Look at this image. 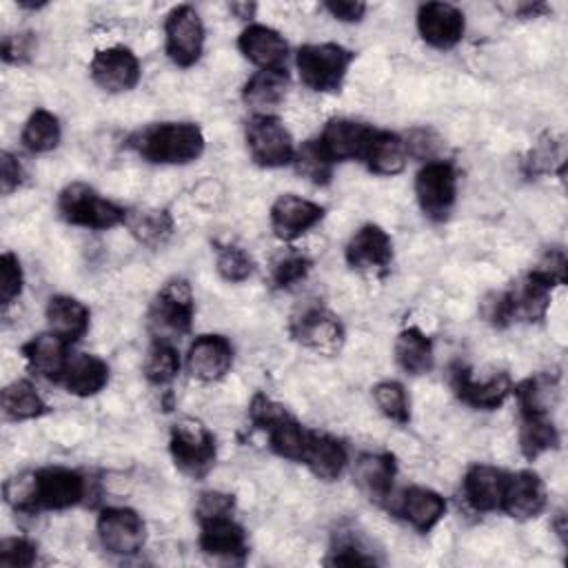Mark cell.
Segmentation results:
<instances>
[{
    "label": "cell",
    "mask_w": 568,
    "mask_h": 568,
    "mask_svg": "<svg viewBox=\"0 0 568 568\" xmlns=\"http://www.w3.org/2000/svg\"><path fill=\"white\" fill-rule=\"evenodd\" d=\"M180 368H182V359L175 344L171 339L155 337L142 364L146 382L153 386H166L178 377Z\"/></svg>",
    "instance_id": "8d00e7d4"
},
{
    "label": "cell",
    "mask_w": 568,
    "mask_h": 568,
    "mask_svg": "<svg viewBox=\"0 0 568 568\" xmlns=\"http://www.w3.org/2000/svg\"><path fill=\"white\" fill-rule=\"evenodd\" d=\"M373 399L386 419L399 426H406L410 422V402H408L406 388L399 382L395 379L377 382L373 386Z\"/></svg>",
    "instance_id": "f35d334b"
},
{
    "label": "cell",
    "mask_w": 568,
    "mask_h": 568,
    "mask_svg": "<svg viewBox=\"0 0 568 568\" xmlns=\"http://www.w3.org/2000/svg\"><path fill=\"white\" fill-rule=\"evenodd\" d=\"M58 384L75 397H93L109 384V364L93 353H71Z\"/></svg>",
    "instance_id": "4316f807"
},
{
    "label": "cell",
    "mask_w": 568,
    "mask_h": 568,
    "mask_svg": "<svg viewBox=\"0 0 568 568\" xmlns=\"http://www.w3.org/2000/svg\"><path fill=\"white\" fill-rule=\"evenodd\" d=\"M293 166L295 171L311 180L313 184H328L331 175H333V162L331 158L324 153V149L320 146L317 138L315 140H306L295 149V158H293Z\"/></svg>",
    "instance_id": "74e56055"
},
{
    "label": "cell",
    "mask_w": 568,
    "mask_h": 568,
    "mask_svg": "<svg viewBox=\"0 0 568 568\" xmlns=\"http://www.w3.org/2000/svg\"><path fill=\"white\" fill-rule=\"evenodd\" d=\"M126 146L151 164H191L204 153V133L195 122H155L133 135Z\"/></svg>",
    "instance_id": "7a4b0ae2"
},
{
    "label": "cell",
    "mask_w": 568,
    "mask_h": 568,
    "mask_svg": "<svg viewBox=\"0 0 568 568\" xmlns=\"http://www.w3.org/2000/svg\"><path fill=\"white\" fill-rule=\"evenodd\" d=\"M244 140L251 160L264 169L293 164L295 142L284 122L273 113H253L244 124Z\"/></svg>",
    "instance_id": "52a82bcc"
},
{
    "label": "cell",
    "mask_w": 568,
    "mask_h": 568,
    "mask_svg": "<svg viewBox=\"0 0 568 568\" xmlns=\"http://www.w3.org/2000/svg\"><path fill=\"white\" fill-rule=\"evenodd\" d=\"M20 353L27 362V368L33 375H38L42 379H49V382H55V384L60 382V377L64 373V366L69 362V355H71L69 344L51 331L33 335L29 342L22 344Z\"/></svg>",
    "instance_id": "cb8c5ba5"
},
{
    "label": "cell",
    "mask_w": 568,
    "mask_h": 568,
    "mask_svg": "<svg viewBox=\"0 0 568 568\" xmlns=\"http://www.w3.org/2000/svg\"><path fill=\"white\" fill-rule=\"evenodd\" d=\"M206 29L191 4L173 7L164 18V49L175 67H193L204 51Z\"/></svg>",
    "instance_id": "30bf717a"
},
{
    "label": "cell",
    "mask_w": 568,
    "mask_h": 568,
    "mask_svg": "<svg viewBox=\"0 0 568 568\" xmlns=\"http://www.w3.org/2000/svg\"><path fill=\"white\" fill-rule=\"evenodd\" d=\"M362 162L375 175H397L406 169L408 162L406 140L395 131L373 129Z\"/></svg>",
    "instance_id": "4dcf8cb0"
},
{
    "label": "cell",
    "mask_w": 568,
    "mask_h": 568,
    "mask_svg": "<svg viewBox=\"0 0 568 568\" xmlns=\"http://www.w3.org/2000/svg\"><path fill=\"white\" fill-rule=\"evenodd\" d=\"M44 317H47L49 331L55 333L58 337H62L69 346L80 342L87 335L89 322H91L89 306L84 302H80L78 297L62 295V293L49 297Z\"/></svg>",
    "instance_id": "83f0119b"
},
{
    "label": "cell",
    "mask_w": 568,
    "mask_h": 568,
    "mask_svg": "<svg viewBox=\"0 0 568 568\" xmlns=\"http://www.w3.org/2000/svg\"><path fill=\"white\" fill-rule=\"evenodd\" d=\"M229 9H231V13H235L237 18H242V20H251V18H255L257 4H255V2H231V4H229Z\"/></svg>",
    "instance_id": "681fc988"
},
{
    "label": "cell",
    "mask_w": 568,
    "mask_h": 568,
    "mask_svg": "<svg viewBox=\"0 0 568 568\" xmlns=\"http://www.w3.org/2000/svg\"><path fill=\"white\" fill-rule=\"evenodd\" d=\"M324 9L339 22H359L366 16V2H353V0H331L324 2Z\"/></svg>",
    "instance_id": "c3c4849f"
},
{
    "label": "cell",
    "mask_w": 568,
    "mask_h": 568,
    "mask_svg": "<svg viewBox=\"0 0 568 568\" xmlns=\"http://www.w3.org/2000/svg\"><path fill=\"white\" fill-rule=\"evenodd\" d=\"M215 268H217L222 280H226L231 284H240V282H246L253 275L255 262L244 248H240L235 244H226V246L217 248Z\"/></svg>",
    "instance_id": "b9f144b4"
},
{
    "label": "cell",
    "mask_w": 568,
    "mask_h": 568,
    "mask_svg": "<svg viewBox=\"0 0 568 568\" xmlns=\"http://www.w3.org/2000/svg\"><path fill=\"white\" fill-rule=\"evenodd\" d=\"M355 53L337 42L302 44L295 53L300 82L317 93H335L342 89Z\"/></svg>",
    "instance_id": "5b68a950"
},
{
    "label": "cell",
    "mask_w": 568,
    "mask_h": 568,
    "mask_svg": "<svg viewBox=\"0 0 568 568\" xmlns=\"http://www.w3.org/2000/svg\"><path fill=\"white\" fill-rule=\"evenodd\" d=\"M58 213L67 224L106 231L122 226L126 222V209L100 195L93 186L84 182H71L58 193Z\"/></svg>",
    "instance_id": "277c9868"
},
{
    "label": "cell",
    "mask_w": 568,
    "mask_h": 568,
    "mask_svg": "<svg viewBox=\"0 0 568 568\" xmlns=\"http://www.w3.org/2000/svg\"><path fill=\"white\" fill-rule=\"evenodd\" d=\"M466 31L464 11L450 2H424L417 9V33L422 40L439 51L453 49L462 42Z\"/></svg>",
    "instance_id": "9a60e30c"
},
{
    "label": "cell",
    "mask_w": 568,
    "mask_h": 568,
    "mask_svg": "<svg viewBox=\"0 0 568 568\" xmlns=\"http://www.w3.org/2000/svg\"><path fill=\"white\" fill-rule=\"evenodd\" d=\"M24 182V169L20 164V160L9 153V151H0V191L2 195H11L13 191H18Z\"/></svg>",
    "instance_id": "bcb514c9"
},
{
    "label": "cell",
    "mask_w": 568,
    "mask_h": 568,
    "mask_svg": "<svg viewBox=\"0 0 568 568\" xmlns=\"http://www.w3.org/2000/svg\"><path fill=\"white\" fill-rule=\"evenodd\" d=\"M235 510V497L231 493L222 490H204L195 504V519L197 524L233 515Z\"/></svg>",
    "instance_id": "f6af8a7d"
},
{
    "label": "cell",
    "mask_w": 568,
    "mask_h": 568,
    "mask_svg": "<svg viewBox=\"0 0 568 568\" xmlns=\"http://www.w3.org/2000/svg\"><path fill=\"white\" fill-rule=\"evenodd\" d=\"M393 510L410 528L426 535L430 532L446 515V499L428 486H408L397 497Z\"/></svg>",
    "instance_id": "603a6c76"
},
{
    "label": "cell",
    "mask_w": 568,
    "mask_h": 568,
    "mask_svg": "<svg viewBox=\"0 0 568 568\" xmlns=\"http://www.w3.org/2000/svg\"><path fill=\"white\" fill-rule=\"evenodd\" d=\"M124 226L144 246L158 248L173 233V217L166 209H138L126 213Z\"/></svg>",
    "instance_id": "e575fe53"
},
{
    "label": "cell",
    "mask_w": 568,
    "mask_h": 568,
    "mask_svg": "<svg viewBox=\"0 0 568 568\" xmlns=\"http://www.w3.org/2000/svg\"><path fill=\"white\" fill-rule=\"evenodd\" d=\"M395 362L408 375H426L435 366V348L419 326H406L395 337Z\"/></svg>",
    "instance_id": "1f68e13d"
},
{
    "label": "cell",
    "mask_w": 568,
    "mask_h": 568,
    "mask_svg": "<svg viewBox=\"0 0 568 568\" xmlns=\"http://www.w3.org/2000/svg\"><path fill=\"white\" fill-rule=\"evenodd\" d=\"M169 453L178 470L200 479L215 466V435L197 419H180L171 426Z\"/></svg>",
    "instance_id": "8992f818"
},
{
    "label": "cell",
    "mask_w": 568,
    "mask_h": 568,
    "mask_svg": "<svg viewBox=\"0 0 568 568\" xmlns=\"http://www.w3.org/2000/svg\"><path fill=\"white\" fill-rule=\"evenodd\" d=\"M38 564V546L27 537H4L0 541V566L31 568Z\"/></svg>",
    "instance_id": "ee69618b"
},
{
    "label": "cell",
    "mask_w": 568,
    "mask_h": 568,
    "mask_svg": "<svg viewBox=\"0 0 568 568\" xmlns=\"http://www.w3.org/2000/svg\"><path fill=\"white\" fill-rule=\"evenodd\" d=\"M506 470L490 464H473L462 481V493L466 504L475 513L499 510L501 493L506 484Z\"/></svg>",
    "instance_id": "484cf974"
},
{
    "label": "cell",
    "mask_w": 568,
    "mask_h": 568,
    "mask_svg": "<svg viewBox=\"0 0 568 568\" xmlns=\"http://www.w3.org/2000/svg\"><path fill=\"white\" fill-rule=\"evenodd\" d=\"M195 317V297L186 280H169L149 306V324L158 337L171 339L186 335Z\"/></svg>",
    "instance_id": "ba28073f"
},
{
    "label": "cell",
    "mask_w": 568,
    "mask_h": 568,
    "mask_svg": "<svg viewBox=\"0 0 568 568\" xmlns=\"http://www.w3.org/2000/svg\"><path fill=\"white\" fill-rule=\"evenodd\" d=\"M91 80L106 93H124L138 87L140 82V60L138 55L122 44H113L93 53L89 64Z\"/></svg>",
    "instance_id": "5bb4252c"
},
{
    "label": "cell",
    "mask_w": 568,
    "mask_h": 568,
    "mask_svg": "<svg viewBox=\"0 0 568 568\" xmlns=\"http://www.w3.org/2000/svg\"><path fill=\"white\" fill-rule=\"evenodd\" d=\"M33 49V38L31 33H13V36H7L2 40V60L7 64H18V62H24L29 58Z\"/></svg>",
    "instance_id": "7dc6e473"
},
{
    "label": "cell",
    "mask_w": 568,
    "mask_h": 568,
    "mask_svg": "<svg viewBox=\"0 0 568 568\" xmlns=\"http://www.w3.org/2000/svg\"><path fill=\"white\" fill-rule=\"evenodd\" d=\"M288 331L297 344L320 355H337L346 342L342 320L324 306H306L293 315Z\"/></svg>",
    "instance_id": "8fae6325"
},
{
    "label": "cell",
    "mask_w": 568,
    "mask_h": 568,
    "mask_svg": "<svg viewBox=\"0 0 568 568\" xmlns=\"http://www.w3.org/2000/svg\"><path fill=\"white\" fill-rule=\"evenodd\" d=\"M286 69H257L242 87V102L253 113H273L286 98Z\"/></svg>",
    "instance_id": "f546056e"
},
{
    "label": "cell",
    "mask_w": 568,
    "mask_h": 568,
    "mask_svg": "<svg viewBox=\"0 0 568 568\" xmlns=\"http://www.w3.org/2000/svg\"><path fill=\"white\" fill-rule=\"evenodd\" d=\"M95 532L102 548L118 557H133L146 541V526L138 510L129 506H106L100 510Z\"/></svg>",
    "instance_id": "7c38bea8"
},
{
    "label": "cell",
    "mask_w": 568,
    "mask_h": 568,
    "mask_svg": "<svg viewBox=\"0 0 568 568\" xmlns=\"http://www.w3.org/2000/svg\"><path fill=\"white\" fill-rule=\"evenodd\" d=\"M548 493L535 470H515L506 475L499 510L513 519H535L546 510Z\"/></svg>",
    "instance_id": "e0dca14e"
},
{
    "label": "cell",
    "mask_w": 568,
    "mask_h": 568,
    "mask_svg": "<svg viewBox=\"0 0 568 568\" xmlns=\"http://www.w3.org/2000/svg\"><path fill=\"white\" fill-rule=\"evenodd\" d=\"M60 140H62V124H60L58 115L47 109H36L27 118V122L20 131V144L29 153H49V151L58 149Z\"/></svg>",
    "instance_id": "d590c367"
},
{
    "label": "cell",
    "mask_w": 568,
    "mask_h": 568,
    "mask_svg": "<svg viewBox=\"0 0 568 568\" xmlns=\"http://www.w3.org/2000/svg\"><path fill=\"white\" fill-rule=\"evenodd\" d=\"M302 464L322 481H335L348 466V450L342 439L311 430Z\"/></svg>",
    "instance_id": "f1b7e54d"
},
{
    "label": "cell",
    "mask_w": 568,
    "mask_h": 568,
    "mask_svg": "<svg viewBox=\"0 0 568 568\" xmlns=\"http://www.w3.org/2000/svg\"><path fill=\"white\" fill-rule=\"evenodd\" d=\"M448 382H450V388L457 395V399L477 410L501 408L506 404V399L513 395V386H515L513 377L506 371L475 379L473 371L462 362H455L450 366Z\"/></svg>",
    "instance_id": "4fadbf2b"
},
{
    "label": "cell",
    "mask_w": 568,
    "mask_h": 568,
    "mask_svg": "<svg viewBox=\"0 0 568 568\" xmlns=\"http://www.w3.org/2000/svg\"><path fill=\"white\" fill-rule=\"evenodd\" d=\"M552 526H555V530H557V537H559L561 541H566V515H564V510H557V513H555Z\"/></svg>",
    "instance_id": "f907efd6"
},
{
    "label": "cell",
    "mask_w": 568,
    "mask_h": 568,
    "mask_svg": "<svg viewBox=\"0 0 568 568\" xmlns=\"http://www.w3.org/2000/svg\"><path fill=\"white\" fill-rule=\"evenodd\" d=\"M375 126H368L359 120L351 118H331L317 142L324 149V153L331 158L333 164L346 162V160H359L364 158V151L368 146V140L373 135Z\"/></svg>",
    "instance_id": "d6986e66"
},
{
    "label": "cell",
    "mask_w": 568,
    "mask_h": 568,
    "mask_svg": "<svg viewBox=\"0 0 568 568\" xmlns=\"http://www.w3.org/2000/svg\"><path fill=\"white\" fill-rule=\"evenodd\" d=\"M89 479L69 466H42L4 484V501L20 513L67 510L84 504Z\"/></svg>",
    "instance_id": "6da1fadb"
},
{
    "label": "cell",
    "mask_w": 568,
    "mask_h": 568,
    "mask_svg": "<svg viewBox=\"0 0 568 568\" xmlns=\"http://www.w3.org/2000/svg\"><path fill=\"white\" fill-rule=\"evenodd\" d=\"M0 410L7 422H27L47 415L49 404L29 379H16L0 393Z\"/></svg>",
    "instance_id": "836d02e7"
},
{
    "label": "cell",
    "mask_w": 568,
    "mask_h": 568,
    "mask_svg": "<svg viewBox=\"0 0 568 568\" xmlns=\"http://www.w3.org/2000/svg\"><path fill=\"white\" fill-rule=\"evenodd\" d=\"M417 204L430 222H446L457 202V171L448 160H428L415 175Z\"/></svg>",
    "instance_id": "9c48e42d"
},
{
    "label": "cell",
    "mask_w": 568,
    "mask_h": 568,
    "mask_svg": "<svg viewBox=\"0 0 568 568\" xmlns=\"http://www.w3.org/2000/svg\"><path fill=\"white\" fill-rule=\"evenodd\" d=\"M519 450L528 462H535L548 450L559 448L561 435L552 422V415L519 413Z\"/></svg>",
    "instance_id": "d6a6232c"
},
{
    "label": "cell",
    "mask_w": 568,
    "mask_h": 568,
    "mask_svg": "<svg viewBox=\"0 0 568 568\" xmlns=\"http://www.w3.org/2000/svg\"><path fill=\"white\" fill-rule=\"evenodd\" d=\"M555 288L557 284L537 268H530L510 288L493 295V300L486 302V317L497 328L513 322H541L548 313Z\"/></svg>",
    "instance_id": "3957f363"
},
{
    "label": "cell",
    "mask_w": 568,
    "mask_h": 568,
    "mask_svg": "<svg viewBox=\"0 0 568 568\" xmlns=\"http://www.w3.org/2000/svg\"><path fill=\"white\" fill-rule=\"evenodd\" d=\"M313 266V260L302 253V251H286L282 253L275 262H273V268H271V284L273 288H280V291H286V288H293L295 284L304 282L308 271Z\"/></svg>",
    "instance_id": "60d3db41"
},
{
    "label": "cell",
    "mask_w": 568,
    "mask_h": 568,
    "mask_svg": "<svg viewBox=\"0 0 568 568\" xmlns=\"http://www.w3.org/2000/svg\"><path fill=\"white\" fill-rule=\"evenodd\" d=\"M324 213L326 209L322 204L295 193H284L271 204L268 217L273 235L282 242H293L317 226L324 220Z\"/></svg>",
    "instance_id": "2e32d148"
},
{
    "label": "cell",
    "mask_w": 568,
    "mask_h": 568,
    "mask_svg": "<svg viewBox=\"0 0 568 568\" xmlns=\"http://www.w3.org/2000/svg\"><path fill=\"white\" fill-rule=\"evenodd\" d=\"M240 53L257 69H284L288 58V44L284 36L260 22H248L237 38Z\"/></svg>",
    "instance_id": "44dd1931"
},
{
    "label": "cell",
    "mask_w": 568,
    "mask_h": 568,
    "mask_svg": "<svg viewBox=\"0 0 568 568\" xmlns=\"http://www.w3.org/2000/svg\"><path fill=\"white\" fill-rule=\"evenodd\" d=\"M397 462L390 453H362L353 464V481L375 504L393 497Z\"/></svg>",
    "instance_id": "7402d4cb"
},
{
    "label": "cell",
    "mask_w": 568,
    "mask_h": 568,
    "mask_svg": "<svg viewBox=\"0 0 568 568\" xmlns=\"http://www.w3.org/2000/svg\"><path fill=\"white\" fill-rule=\"evenodd\" d=\"M197 544L202 552L220 559H244L248 552L246 532L233 515L202 521Z\"/></svg>",
    "instance_id": "d4e9b609"
},
{
    "label": "cell",
    "mask_w": 568,
    "mask_h": 568,
    "mask_svg": "<svg viewBox=\"0 0 568 568\" xmlns=\"http://www.w3.org/2000/svg\"><path fill=\"white\" fill-rule=\"evenodd\" d=\"M24 288V273L22 264L16 253L4 251L0 255V304L7 308L11 306Z\"/></svg>",
    "instance_id": "7bdbcfd3"
},
{
    "label": "cell",
    "mask_w": 568,
    "mask_h": 568,
    "mask_svg": "<svg viewBox=\"0 0 568 568\" xmlns=\"http://www.w3.org/2000/svg\"><path fill=\"white\" fill-rule=\"evenodd\" d=\"M344 260L355 271H386L393 262V240L379 224L368 222L346 242Z\"/></svg>",
    "instance_id": "ac0fdd59"
},
{
    "label": "cell",
    "mask_w": 568,
    "mask_h": 568,
    "mask_svg": "<svg viewBox=\"0 0 568 568\" xmlns=\"http://www.w3.org/2000/svg\"><path fill=\"white\" fill-rule=\"evenodd\" d=\"M328 566H375L377 559L368 552L355 530H339L333 537V546L328 557L324 559Z\"/></svg>",
    "instance_id": "ab89813d"
},
{
    "label": "cell",
    "mask_w": 568,
    "mask_h": 568,
    "mask_svg": "<svg viewBox=\"0 0 568 568\" xmlns=\"http://www.w3.org/2000/svg\"><path fill=\"white\" fill-rule=\"evenodd\" d=\"M233 366V344L217 333L197 335L186 351V371L200 382H217Z\"/></svg>",
    "instance_id": "ffe728a7"
}]
</instances>
